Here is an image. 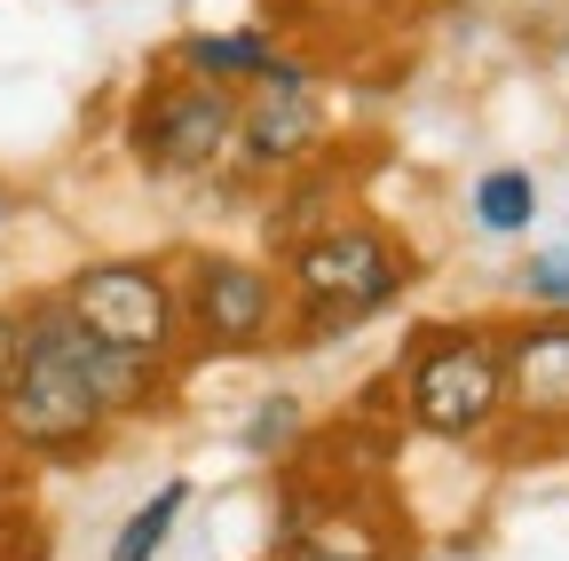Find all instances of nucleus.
Returning <instances> with one entry per match:
<instances>
[{
  "mask_svg": "<svg viewBox=\"0 0 569 561\" xmlns=\"http://www.w3.org/2000/svg\"><path fill=\"white\" fill-rule=\"evenodd\" d=\"M127 151L151 174H213L238 151V88H213L190 72L151 80L127 119Z\"/></svg>",
  "mask_w": 569,
  "mask_h": 561,
  "instance_id": "obj_5",
  "label": "nucleus"
},
{
  "mask_svg": "<svg viewBox=\"0 0 569 561\" xmlns=\"http://www.w3.org/2000/svg\"><path fill=\"white\" fill-rule=\"evenodd\" d=\"M277 561H396V530H388L372 507H356V499L293 507Z\"/></svg>",
  "mask_w": 569,
  "mask_h": 561,
  "instance_id": "obj_9",
  "label": "nucleus"
},
{
  "mask_svg": "<svg viewBox=\"0 0 569 561\" xmlns=\"http://www.w3.org/2000/svg\"><path fill=\"white\" fill-rule=\"evenodd\" d=\"M17 348H24V317H9V309H0V380L17 372Z\"/></svg>",
  "mask_w": 569,
  "mask_h": 561,
  "instance_id": "obj_15",
  "label": "nucleus"
},
{
  "mask_svg": "<svg viewBox=\"0 0 569 561\" xmlns=\"http://www.w3.org/2000/svg\"><path fill=\"white\" fill-rule=\"evenodd\" d=\"M174 72L213 80V88H261V80H284V72H309V63H293L269 32H190L174 48Z\"/></svg>",
  "mask_w": 569,
  "mask_h": 561,
  "instance_id": "obj_10",
  "label": "nucleus"
},
{
  "mask_svg": "<svg viewBox=\"0 0 569 561\" xmlns=\"http://www.w3.org/2000/svg\"><path fill=\"white\" fill-rule=\"evenodd\" d=\"M111 428V403L96 388V340L56 301L24 317L17 372L0 380V443L24 459H80Z\"/></svg>",
  "mask_w": 569,
  "mask_h": 561,
  "instance_id": "obj_1",
  "label": "nucleus"
},
{
  "mask_svg": "<svg viewBox=\"0 0 569 561\" xmlns=\"http://www.w3.org/2000/svg\"><path fill=\"white\" fill-rule=\"evenodd\" d=\"M403 411L436 443H482L507 419V364L490 324H427L403 348Z\"/></svg>",
  "mask_w": 569,
  "mask_h": 561,
  "instance_id": "obj_3",
  "label": "nucleus"
},
{
  "mask_svg": "<svg viewBox=\"0 0 569 561\" xmlns=\"http://www.w3.org/2000/svg\"><path fill=\"white\" fill-rule=\"evenodd\" d=\"M182 507H190V482H159V499H151V507H134L127 530L111 538V561H151V553L167 545V530L182 522Z\"/></svg>",
  "mask_w": 569,
  "mask_h": 561,
  "instance_id": "obj_12",
  "label": "nucleus"
},
{
  "mask_svg": "<svg viewBox=\"0 0 569 561\" xmlns=\"http://www.w3.org/2000/svg\"><path fill=\"white\" fill-rule=\"evenodd\" d=\"M411 261L372 230V222H325L301 246H284V301H293V340H348L356 324H372L403 293Z\"/></svg>",
  "mask_w": 569,
  "mask_h": 561,
  "instance_id": "obj_2",
  "label": "nucleus"
},
{
  "mask_svg": "<svg viewBox=\"0 0 569 561\" xmlns=\"http://www.w3.org/2000/svg\"><path fill=\"white\" fill-rule=\"evenodd\" d=\"M507 364V419L530 435H569V309H546L515 332H498Z\"/></svg>",
  "mask_w": 569,
  "mask_h": 561,
  "instance_id": "obj_7",
  "label": "nucleus"
},
{
  "mask_svg": "<svg viewBox=\"0 0 569 561\" xmlns=\"http://www.w3.org/2000/svg\"><path fill=\"white\" fill-rule=\"evenodd\" d=\"M174 309H182V332L198 348H261L284 317V293L261 261H238V253H198L182 277H174Z\"/></svg>",
  "mask_w": 569,
  "mask_h": 561,
  "instance_id": "obj_6",
  "label": "nucleus"
},
{
  "mask_svg": "<svg viewBox=\"0 0 569 561\" xmlns=\"http://www.w3.org/2000/svg\"><path fill=\"white\" fill-rule=\"evenodd\" d=\"M284 443H301V403L293 395H269V403H253V428H246V451H284Z\"/></svg>",
  "mask_w": 569,
  "mask_h": 561,
  "instance_id": "obj_13",
  "label": "nucleus"
},
{
  "mask_svg": "<svg viewBox=\"0 0 569 561\" xmlns=\"http://www.w3.org/2000/svg\"><path fill=\"white\" fill-rule=\"evenodd\" d=\"M522 285H530L538 309H569V253H530Z\"/></svg>",
  "mask_w": 569,
  "mask_h": 561,
  "instance_id": "obj_14",
  "label": "nucleus"
},
{
  "mask_svg": "<svg viewBox=\"0 0 569 561\" xmlns=\"http://www.w3.org/2000/svg\"><path fill=\"white\" fill-rule=\"evenodd\" d=\"M356 9H396V0H356Z\"/></svg>",
  "mask_w": 569,
  "mask_h": 561,
  "instance_id": "obj_16",
  "label": "nucleus"
},
{
  "mask_svg": "<svg viewBox=\"0 0 569 561\" xmlns=\"http://www.w3.org/2000/svg\"><path fill=\"white\" fill-rule=\"evenodd\" d=\"M56 309L80 324L96 348H119V357L159 364V372L174 364L182 309H174V269H159V261H88L56 293Z\"/></svg>",
  "mask_w": 569,
  "mask_h": 561,
  "instance_id": "obj_4",
  "label": "nucleus"
},
{
  "mask_svg": "<svg viewBox=\"0 0 569 561\" xmlns=\"http://www.w3.org/2000/svg\"><path fill=\"white\" fill-rule=\"evenodd\" d=\"M467 206H475V230L515 238V230H530V222H538V182H530L522 167H490V174L467 190Z\"/></svg>",
  "mask_w": 569,
  "mask_h": 561,
  "instance_id": "obj_11",
  "label": "nucleus"
},
{
  "mask_svg": "<svg viewBox=\"0 0 569 561\" xmlns=\"http://www.w3.org/2000/svg\"><path fill=\"white\" fill-rule=\"evenodd\" d=\"M317 143H325V103H317L309 72H284V80H261L253 96H238V159L253 174L301 167Z\"/></svg>",
  "mask_w": 569,
  "mask_h": 561,
  "instance_id": "obj_8",
  "label": "nucleus"
}]
</instances>
